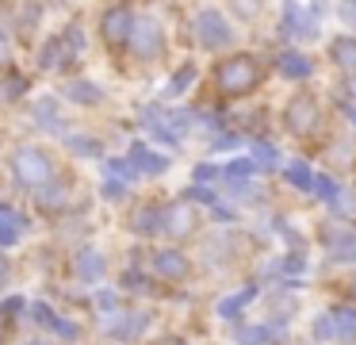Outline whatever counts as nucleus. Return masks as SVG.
Wrapping results in <instances>:
<instances>
[{"label":"nucleus","instance_id":"1","mask_svg":"<svg viewBox=\"0 0 356 345\" xmlns=\"http://www.w3.org/2000/svg\"><path fill=\"white\" fill-rule=\"evenodd\" d=\"M218 77V89L226 92V96H245V92H253L257 84H261V66H257V58H249V54H234V58H226L222 66L215 69Z\"/></svg>","mask_w":356,"mask_h":345},{"label":"nucleus","instance_id":"2","mask_svg":"<svg viewBox=\"0 0 356 345\" xmlns=\"http://www.w3.org/2000/svg\"><path fill=\"white\" fill-rule=\"evenodd\" d=\"M16 173L24 184H31V188L39 192V188H47V184H54V161L42 150H31V146H27V150L16 153Z\"/></svg>","mask_w":356,"mask_h":345},{"label":"nucleus","instance_id":"3","mask_svg":"<svg viewBox=\"0 0 356 345\" xmlns=\"http://www.w3.org/2000/svg\"><path fill=\"white\" fill-rule=\"evenodd\" d=\"M100 322H104V334L115 337V342H134V337H138L142 330H146V314H138V311H123V307L108 311Z\"/></svg>","mask_w":356,"mask_h":345},{"label":"nucleus","instance_id":"4","mask_svg":"<svg viewBox=\"0 0 356 345\" xmlns=\"http://www.w3.org/2000/svg\"><path fill=\"white\" fill-rule=\"evenodd\" d=\"M318 119H322V112H318V100L314 96H295L291 104H287V127L295 130V135H314L318 130Z\"/></svg>","mask_w":356,"mask_h":345},{"label":"nucleus","instance_id":"5","mask_svg":"<svg viewBox=\"0 0 356 345\" xmlns=\"http://www.w3.org/2000/svg\"><path fill=\"white\" fill-rule=\"evenodd\" d=\"M161 230L169 238H188L195 230V211L188 204H169L161 211Z\"/></svg>","mask_w":356,"mask_h":345},{"label":"nucleus","instance_id":"6","mask_svg":"<svg viewBox=\"0 0 356 345\" xmlns=\"http://www.w3.org/2000/svg\"><path fill=\"white\" fill-rule=\"evenodd\" d=\"M325 253H330L333 261H356V230L330 227L325 230Z\"/></svg>","mask_w":356,"mask_h":345},{"label":"nucleus","instance_id":"7","mask_svg":"<svg viewBox=\"0 0 356 345\" xmlns=\"http://www.w3.org/2000/svg\"><path fill=\"white\" fill-rule=\"evenodd\" d=\"M134 31V20H131V8H111L108 20H104V43L108 46H123Z\"/></svg>","mask_w":356,"mask_h":345},{"label":"nucleus","instance_id":"8","mask_svg":"<svg viewBox=\"0 0 356 345\" xmlns=\"http://www.w3.org/2000/svg\"><path fill=\"white\" fill-rule=\"evenodd\" d=\"M154 273L161 276V280H184V276L192 273V265H188V257L177 250H157L154 253Z\"/></svg>","mask_w":356,"mask_h":345},{"label":"nucleus","instance_id":"9","mask_svg":"<svg viewBox=\"0 0 356 345\" xmlns=\"http://www.w3.org/2000/svg\"><path fill=\"white\" fill-rule=\"evenodd\" d=\"M195 31H200L203 46H226L230 43V27H226V20L218 12H203L200 23H195Z\"/></svg>","mask_w":356,"mask_h":345},{"label":"nucleus","instance_id":"10","mask_svg":"<svg viewBox=\"0 0 356 345\" xmlns=\"http://www.w3.org/2000/svg\"><path fill=\"white\" fill-rule=\"evenodd\" d=\"M131 35H134V50H138L142 58H154V54L161 50V27H157V20H138Z\"/></svg>","mask_w":356,"mask_h":345},{"label":"nucleus","instance_id":"11","mask_svg":"<svg viewBox=\"0 0 356 345\" xmlns=\"http://www.w3.org/2000/svg\"><path fill=\"white\" fill-rule=\"evenodd\" d=\"M127 161H131L134 173H149V176H154V173H165V169H169V161H165L161 153H149L142 142L131 146V158H127Z\"/></svg>","mask_w":356,"mask_h":345},{"label":"nucleus","instance_id":"12","mask_svg":"<svg viewBox=\"0 0 356 345\" xmlns=\"http://www.w3.org/2000/svg\"><path fill=\"white\" fill-rule=\"evenodd\" d=\"M330 319H333V337H341V342H356V311L353 307H337Z\"/></svg>","mask_w":356,"mask_h":345},{"label":"nucleus","instance_id":"13","mask_svg":"<svg viewBox=\"0 0 356 345\" xmlns=\"http://www.w3.org/2000/svg\"><path fill=\"white\" fill-rule=\"evenodd\" d=\"M77 276L81 280H100L104 276V257L96 250H81L77 253Z\"/></svg>","mask_w":356,"mask_h":345},{"label":"nucleus","instance_id":"14","mask_svg":"<svg viewBox=\"0 0 356 345\" xmlns=\"http://www.w3.org/2000/svg\"><path fill=\"white\" fill-rule=\"evenodd\" d=\"M19 307H24V299H19V296H12L8 303H0V342H8L12 326H16V314H19Z\"/></svg>","mask_w":356,"mask_h":345},{"label":"nucleus","instance_id":"15","mask_svg":"<svg viewBox=\"0 0 356 345\" xmlns=\"http://www.w3.org/2000/svg\"><path fill=\"white\" fill-rule=\"evenodd\" d=\"M19 238H24V222L12 211H0V242L12 245V242H19Z\"/></svg>","mask_w":356,"mask_h":345},{"label":"nucleus","instance_id":"16","mask_svg":"<svg viewBox=\"0 0 356 345\" xmlns=\"http://www.w3.org/2000/svg\"><path fill=\"white\" fill-rule=\"evenodd\" d=\"M333 58H337V66L356 69V38H337L333 43Z\"/></svg>","mask_w":356,"mask_h":345},{"label":"nucleus","instance_id":"17","mask_svg":"<svg viewBox=\"0 0 356 345\" xmlns=\"http://www.w3.org/2000/svg\"><path fill=\"white\" fill-rule=\"evenodd\" d=\"M280 66H284V73H291V77H307L310 73V61L302 58V54H284Z\"/></svg>","mask_w":356,"mask_h":345},{"label":"nucleus","instance_id":"18","mask_svg":"<svg viewBox=\"0 0 356 345\" xmlns=\"http://www.w3.org/2000/svg\"><path fill=\"white\" fill-rule=\"evenodd\" d=\"M287 181H291V184H299V188H314V176H310V169L302 165V161L287 165Z\"/></svg>","mask_w":356,"mask_h":345},{"label":"nucleus","instance_id":"19","mask_svg":"<svg viewBox=\"0 0 356 345\" xmlns=\"http://www.w3.org/2000/svg\"><path fill=\"white\" fill-rule=\"evenodd\" d=\"M230 4H234V12H238L241 20H257L261 8H264V0H230Z\"/></svg>","mask_w":356,"mask_h":345},{"label":"nucleus","instance_id":"20","mask_svg":"<svg viewBox=\"0 0 356 345\" xmlns=\"http://www.w3.org/2000/svg\"><path fill=\"white\" fill-rule=\"evenodd\" d=\"M192 73H195L192 66H184V69H180V73H177V81L169 84V96H177V92H184L188 84H192Z\"/></svg>","mask_w":356,"mask_h":345},{"label":"nucleus","instance_id":"21","mask_svg":"<svg viewBox=\"0 0 356 345\" xmlns=\"http://www.w3.org/2000/svg\"><path fill=\"white\" fill-rule=\"evenodd\" d=\"M249 299H253V291H238V299H226V303L218 307V311H222V314H234V311H241V307H245Z\"/></svg>","mask_w":356,"mask_h":345},{"label":"nucleus","instance_id":"22","mask_svg":"<svg viewBox=\"0 0 356 345\" xmlns=\"http://www.w3.org/2000/svg\"><path fill=\"white\" fill-rule=\"evenodd\" d=\"M314 337H322V342H325V337H333V319H330V314H322V319H318Z\"/></svg>","mask_w":356,"mask_h":345},{"label":"nucleus","instance_id":"23","mask_svg":"<svg viewBox=\"0 0 356 345\" xmlns=\"http://www.w3.org/2000/svg\"><path fill=\"white\" fill-rule=\"evenodd\" d=\"M70 96H77V100H96L100 92H96V89H85V84H70Z\"/></svg>","mask_w":356,"mask_h":345},{"label":"nucleus","instance_id":"24","mask_svg":"<svg viewBox=\"0 0 356 345\" xmlns=\"http://www.w3.org/2000/svg\"><path fill=\"white\" fill-rule=\"evenodd\" d=\"M4 276H8V257L0 253V280H4Z\"/></svg>","mask_w":356,"mask_h":345},{"label":"nucleus","instance_id":"25","mask_svg":"<svg viewBox=\"0 0 356 345\" xmlns=\"http://www.w3.org/2000/svg\"><path fill=\"white\" fill-rule=\"evenodd\" d=\"M4 58H8V46H4V43H0V61H4Z\"/></svg>","mask_w":356,"mask_h":345},{"label":"nucleus","instance_id":"26","mask_svg":"<svg viewBox=\"0 0 356 345\" xmlns=\"http://www.w3.org/2000/svg\"><path fill=\"white\" fill-rule=\"evenodd\" d=\"M353 96H356V77H353Z\"/></svg>","mask_w":356,"mask_h":345},{"label":"nucleus","instance_id":"27","mask_svg":"<svg viewBox=\"0 0 356 345\" xmlns=\"http://www.w3.org/2000/svg\"><path fill=\"white\" fill-rule=\"evenodd\" d=\"M353 123H356V112H353Z\"/></svg>","mask_w":356,"mask_h":345}]
</instances>
